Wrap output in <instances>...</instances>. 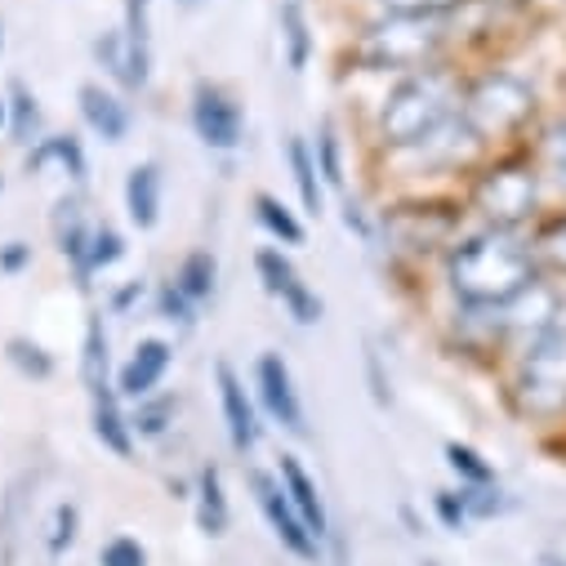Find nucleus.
Returning <instances> with one entry per match:
<instances>
[{
    "label": "nucleus",
    "instance_id": "nucleus-1",
    "mask_svg": "<svg viewBox=\"0 0 566 566\" xmlns=\"http://www.w3.org/2000/svg\"><path fill=\"white\" fill-rule=\"evenodd\" d=\"M535 250L517 228H486L455 245L451 291L469 308H504L535 281Z\"/></svg>",
    "mask_w": 566,
    "mask_h": 566
},
{
    "label": "nucleus",
    "instance_id": "nucleus-2",
    "mask_svg": "<svg viewBox=\"0 0 566 566\" xmlns=\"http://www.w3.org/2000/svg\"><path fill=\"white\" fill-rule=\"evenodd\" d=\"M460 94L451 85L447 72H415L410 81H401L384 107V144L392 148H415V144H429V138L455 116Z\"/></svg>",
    "mask_w": 566,
    "mask_h": 566
},
{
    "label": "nucleus",
    "instance_id": "nucleus-3",
    "mask_svg": "<svg viewBox=\"0 0 566 566\" xmlns=\"http://www.w3.org/2000/svg\"><path fill=\"white\" fill-rule=\"evenodd\" d=\"M517 406L531 419H562L566 415V317L526 344L517 361Z\"/></svg>",
    "mask_w": 566,
    "mask_h": 566
},
{
    "label": "nucleus",
    "instance_id": "nucleus-4",
    "mask_svg": "<svg viewBox=\"0 0 566 566\" xmlns=\"http://www.w3.org/2000/svg\"><path fill=\"white\" fill-rule=\"evenodd\" d=\"M535 112V90L513 72H491L464 94V129L473 138H504Z\"/></svg>",
    "mask_w": 566,
    "mask_h": 566
},
{
    "label": "nucleus",
    "instance_id": "nucleus-5",
    "mask_svg": "<svg viewBox=\"0 0 566 566\" xmlns=\"http://www.w3.org/2000/svg\"><path fill=\"white\" fill-rule=\"evenodd\" d=\"M442 45V19L419 10H392L370 36H366V63L370 67H423Z\"/></svg>",
    "mask_w": 566,
    "mask_h": 566
},
{
    "label": "nucleus",
    "instance_id": "nucleus-6",
    "mask_svg": "<svg viewBox=\"0 0 566 566\" xmlns=\"http://www.w3.org/2000/svg\"><path fill=\"white\" fill-rule=\"evenodd\" d=\"M473 206L486 219V228H522L539 206L535 170L522 161H504V166L486 170L473 188Z\"/></svg>",
    "mask_w": 566,
    "mask_h": 566
},
{
    "label": "nucleus",
    "instance_id": "nucleus-7",
    "mask_svg": "<svg viewBox=\"0 0 566 566\" xmlns=\"http://www.w3.org/2000/svg\"><path fill=\"white\" fill-rule=\"evenodd\" d=\"M250 491H254V500H259V509H263V517H268V526L276 531L281 544H286L291 553H300V557H317V539H313V531L304 526V517L295 513L286 486L254 469V473H250Z\"/></svg>",
    "mask_w": 566,
    "mask_h": 566
},
{
    "label": "nucleus",
    "instance_id": "nucleus-8",
    "mask_svg": "<svg viewBox=\"0 0 566 566\" xmlns=\"http://www.w3.org/2000/svg\"><path fill=\"white\" fill-rule=\"evenodd\" d=\"M254 268H259V276H263V291L286 304V308H291V317H295L300 326H313V322L322 317V300L304 286V276L295 272V263H291L286 254H276V250H259Z\"/></svg>",
    "mask_w": 566,
    "mask_h": 566
},
{
    "label": "nucleus",
    "instance_id": "nucleus-9",
    "mask_svg": "<svg viewBox=\"0 0 566 566\" xmlns=\"http://www.w3.org/2000/svg\"><path fill=\"white\" fill-rule=\"evenodd\" d=\"M495 317H500L504 331L526 335V344H531V339H539L544 331H553V326L562 322V295L535 276L522 295H513L504 308H495Z\"/></svg>",
    "mask_w": 566,
    "mask_h": 566
},
{
    "label": "nucleus",
    "instance_id": "nucleus-10",
    "mask_svg": "<svg viewBox=\"0 0 566 566\" xmlns=\"http://www.w3.org/2000/svg\"><path fill=\"white\" fill-rule=\"evenodd\" d=\"M192 125H197V134H201L206 148L232 153V148L241 144V107H237L219 85H197Z\"/></svg>",
    "mask_w": 566,
    "mask_h": 566
},
{
    "label": "nucleus",
    "instance_id": "nucleus-11",
    "mask_svg": "<svg viewBox=\"0 0 566 566\" xmlns=\"http://www.w3.org/2000/svg\"><path fill=\"white\" fill-rule=\"evenodd\" d=\"M254 375H259V397H263L268 415L281 423V429H291V433H308V423H304V406H300V392H295V379H291V366L281 361L276 353H263Z\"/></svg>",
    "mask_w": 566,
    "mask_h": 566
},
{
    "label": "nucleus",
    "instance_id": "nucleus-12",
    "mask_svg": "<svg viewBox=\"0 0 566 566\" xmlns=\"http://www.w3.org/2000/svg\"><path fill=\"white\" fill-rule=\"evenodd\" d=\"M166 370H170V344L166 339H144L134 348V357L125 361V370H120V397H153V388L166 379Z\"/></svg>",
    "mask_w": 566,
    "mask_h": 566
},
{
    "label": "nucleus",
    "instance_id": "nucleus-13",
    "mask_svg": "<svg viewBox=\"0 0 566 566\" xmlns=\"http://www.w3.org/2000/svg\"><path fill=\"white\" fill-rule=\"evenodd\" d=\"M219 397H223V423H228V438L237 451H254L259 442V419L254 406L241 388V379L232 375V366H219Z\"/></svg>",
    "mask_w": 566,
    "mask_h": 566
},
{
    "label": "nucleus",
    "instance_id": "nucleus-14",
    "mask_svg": "<svg viewBox=\"0 0 566 566\" xmlns=\"http://www.w3.org/2000/svg\"><path fill=\"white\" fill-rule=\"evenodd\" d=\"M81 112H85L90 129L98 138H107V144H120L129 134V107L103 85H81Z\"/></svg>",
    "mask_w": 566,
    "mask_h": 566
},
{
    "label": "nucleus",
    "instance_id": "nucleus-15",
    "mask_svg": "<svg viewBox=\"0 0 566 566\" xmlns=\"http://www.w3.org/2000/svg\"><path fill=\"white\" fill-rule=\"evenodd\" d=\"M125 210H129L134 228H157V219H161V170L153 161L129 170V179H125Z\"/></svg>",
    "mask_w": 566,
    "mask_h": 566
},
{
    "label": "nucleus",
    "instance_id": "nucleus-16",
    "mask_svg": "<svg viewBox=\"0 0 566 566\" xmlns=\"http://www.w3.org/2000/svg\"><path fill=\"white\" fill-rule=\"evenodd\" d=\"M281 486H286V495H291L295 513L304 517V526L313 531V539H322V535H326V504H322V495H317L313 478L304 473V464H300L295 455L281 460Z\"/></svg>",
    "mask_w": 566,
    "mask_h": 566
},
{
    "label": "nucleus",
    "instance_id": "nucleus-17",
    "mask_svg": "<svg viewBox=\"0 0 566 566\" xmlns=\"http://www.w3.org/2000/svg\"><path fill=\"white\" fill-rule=\"evenodd\" d=\"M286 157H291V170H295V188H300V201L308 214H322V170H317V157L308 153L304 138H291L286 144Z\"/></svg>",
    "mask_w": 566,
    "mask_h": 566
},
{
    "label": "nucleus",
    "instance_id": "nucleus-18",
    "mask_svg": "<svg viewBox=\"0 0 566 566\" xmlns=\"http://www.w3.org/2000/svg\"><path fill=\"white\" fill-rule=\"evenodd\" d=\"M94 433H98V442H103L107 451L129 455V423H125V415L116 410V401L107 397V388L94 392Z\"/></svg>",
    "mask_w": 566,
    "mask_h": 566
},
{
    "label": "nucleus",
    "instance_id": "nucleus-19",
    "mask_svg": "<svg viewBox=\"0 0 566 566\" xmlns=\"http://www.w3.org/2000/svg\"><path fill=\"white\" fill-rule=\"evenodd\" d=\"M50 161H59L72 179H85V153H81V144L67 134V138H41V148L28 157V170H45Z\"/></svg>",
    "mask_w": 566,
    "mask_h": 566
},
{
    "label": "nucleus",
    "instance_id": "nucleus-20",
    "mask_svg": "<svg viewBox=\"0 0 566 566\" xmlns=\"http://www.w3.org/2000/svg\"><path fill=\"white\" fill-rule=\"evenodd\" d=\"M214 254L210 250H197V254H188L184 259V268H179V281H175V286L192 300V304H201V300H210L214 295Z\"/></svg>",
    "mask_w": 566,
    "mask_h": 566
},
{
    "label": "nucleus",
    "instance_id": "nucleus-21",
    "mask_svg": "<svg viewBox=\"0 0 566 566\" xmlns=\"http://www.w3.org/2000/svg\"><path fill=\"white\" fill-rule=\"evenodd\" d=\"M81 379H85L90 392H103V388H107V335H103V322H98V317H90V326H85Z\"/></svg>",
    "mask_w": 566,
    "mask_h": 566
},
{
    "label": "nucleus",
    "instance_id": "nucleus-22",
    "mask_svg": "<svg viewBox=\"0 0 566 566\" xmlns=\"http://www.w3.org/2000/svg\"><path fill=\"white\" fill-rule=\"evenodd\" d=\"M197 522L206 535H223L228 531V500H223V482L219 469L201 473V504H197Z\"/></svg>",
    "mask_w": 566,
    "mask_h": 566
},
{
    "label": "nucleus",
    "instance_id": "nucleus-23",
    "mask_svg": "<svg viewBox=\"0 0 566 566\" xmlns=\"http://www.w3.org/2000/svg\"><path fill=\"white\" fill-rule=\"evenodd\" d=\"M281 36H286V63L291 72H304L308 67V54H313V36H308V23L300 14V6H281Z\"/></svg>",
    "mask_w": 566,
    "mask_h": 566
},
{
    "label": "nucleus",
    "instance_id": "nucleus-24",
    "mask_svg": "<svg viewBox=\"0 0 566 566\" xmlns=\"http://www.w3.org/2000/svg\"><path fill=\"white\" fill-rule=\"evenodd\" d=\"M254 214H259V223L272 232V237H281V241H286V245H300L304 241V228H300V219L286 210V206H281L276 197H254Z\"/></svg>",
    "mask_w": 566,
    "mask_h": 566
},
{
    "label": "nucleus",
    "instance_id": "nucleus-25",
    "mask_svg": "<svg viewBox=\"0 0 566 566\" xmlns=\"http://www.w3.org/2000/svg\"><path fill=\"white\" fill-rule=\"evenodd\" d=\"M531 250H535V263H544V268H553V272L566 276V214L548 219V223L535 232Z\"/></svg>",
    "mask_w": 566,
    "mask_h": 566
},
{
    "label": "nucleus",
    "instance_id": "nucleus-26",
    "mask_svg": "<svg viewBox=\"0 0 566 566\" xmlns=\"http://www.w3.org/2000/svg\"><path fill=\"white\" fill-rule=\"evenodd\" d=\"M539 170H544L553 184L566 188V116L553 120V125L544 129V138H539Z\"/></svg>",
    "mask_w": 566,
    "mask_h": 566
},
{
    "label": "nucleus",
    "instance_id": "nucleus-27",
    "mask_svg": "<svg viewBox=\"0 0 566 566\" xmlns=\"http://www.w3.org/2000/svg\"><path fill=\"white\" fill-rule=\"evenodd\" d=\"M447 464L469 482V486H491L495 482V469L473 451V447H460V442H451L447 447Z\"/></svg>",
    "mask_w": 566,
    "mask_h": 566
},
{
    "label": "nucleus",
    "instance_id": "nucleus-28",
    "mask_svg": "<svg viewBox=\"0 0 566 566\" xmlns=\"http://www.w3.org/2000/svg\"><path fill=\"white\" fill-rule=\"evenodd\" d=\"M125 254V241L112 232V228H94L90 232V245H85V259H81V268L90 272V268H107V263H116Z\"/></svg>",
    "mask_w": 566,
    "mask_h": 566
},
{
    "label": "nucleus",
    "instance_id": "nucleus-29",
    "mask_svg": "<svg viewBox=\"0 0 566 566\" xmlns=\"http://www.w3.org/2000/svg\"><path fill=\"white\" fill-rule=\"evenodd\" d=\"M98 562L103 566H148V548L138 544V539H129V535H116V539L103 544Z\"/></svg>",
    "mask_w": 566,
    "mask_h": 566
},
{
    "label": "nucleus",
    "instance_id": "nucleus-30",
    "mask_svg": "<svg viewBox=\"0 0 566 566\" xmlns=\"http://www.w3.org/2000/svg\"><path fill=\"white\" fill-rule=\"evenodd\" d=\"M10 361H14L23 375H36V379H45V375L54 370V361L45 357V348L32 344V339H10Z\"/></svg>",
    "mask_w": 566,
    "mask_h": 566
},
{
    "label": "nucleus",
    "instance_id": "nucleus-31",
    "mask_svg": "<svg viewBox=\"0 0 566 566\" xmlns=\"http://www.w3.org/2000/svg\"><path fill=\"white\" fill-rule=\"evenodd\" d=\"M317 170H322V179H326L331 188L344 184V170H339V138H335L331 125H322V134H317Z\"/></svg>",
    "mask_w": 566,
    "mask_h": 566
},
{
    "label": "nucleus",
    "instance_id": "nucleus-32",
    "mask_svg": "<svg viewBox=\"0 0 566 566\" xmlns=\"http://www.w3.org/2000/svg\"><path fill=\"white\" fill-rule=\"evenodd\" d=\"M72 539H76V509H72V504H59V509L50 513V535H45V544H50V553L59 557L63 548H72Z\"/></svg>",
    "mask_w": 566,
    "mask_h": 566
},
{
    "label": "nucleus",
    "instance_id": "nucleus-33",
    "mask_svg": "<svg viewBox=\"0 0 566 566\" xmlns=\"http://www.w3.org/2000/svg\"><path fill=\"white\" fill-rule=\"evenodd\" d=\"M460 500H464L469 517H491V513H504L509 509V500L495 486H469V491H460Z\"/></svg>",
    "mask_w": 566,
    "mask_h": 566
},
{
    "label": "nucleus",
    "instance_id": "nucleus-34",
    "mask_svg": "<svg viewBox=\"0 0 566 566\" xmlns=\"http://www.w3.org/2000/svg\"><path fill=\"white\" fill-rule=\"evenodd\" d=\"M36 120H41V112H36V98L19 85L14 90V138H19V144H28V138L36 134Z\"/></svg>",
    "mask_w": 566,
    "mask_h": 566
},
{
    "label": "nucleus",
    "instance_id": "nucleus-35",
    "mask_svg": "<svg viewBox=\"0 0 566 566\" xmlns=\"http://www.w3.org/2000/svg\"><path fill=\"white\" fill-rule=\"evenodd\" d=\"M125 41L148 50V0H125Z\"/></svg>",
    "mask_w": 566,
    "mask_h": 566
},
{
    "label": "nucleus",
    "instance_id": "nucleus-36",
    "mask_svg": "<svg viewBox=\"0 0 566 566\" xmlns=\"http://www.w3.org/2000/svg\"><path fill=\"white\" fill-rule=\"evenodd\" d=\"M170 401H153V406H138V415H134V429L138 433H148V438H157V433H166V419H170Z\"/></svg>",
    "mask_w": 566,
    "mask_h": 566
},
{
    "label": "nucleus",
    "instance_id": "nucleus-37",
    "mask_svg": "<svg viewBox=\"0 0 566 566\" xmlns=\"http://www.w3.org/2000/svg\"><path fill=\"white\" fill-rule=\"evenodd\" d=\"M161 313H166L170 322H184V326H188V322H192V300H188L179 286H166V291H161Z\"/></svg>",
    "mask_w": 566,
    "mask_h": 566
},
{
    "label": "nucleus",
    "instance_id": "nucleus-38",
    "mask_svg": "<svg viewBox=\"0 0 566 566\" xmlns=\"http://www.w3.org/2000/svg\"><path fill=\"white\" fill-rule=\"evenodd\" d=\"M438 513H442V522H447V526H455V531L469 522L464 500H460V495H451V491H438Z\"/></svg>",
    "mask_w": 566,
    "mask_h": 566
},
{
    "label": "nucleus",
    "instance_id": "nucleus-39",
    "mask_svg": "<svg viewBox=\"0 0 566 566\" xmlns=\"http://www.w3.org/2000/svg\"><path fill=\"white\" fill-rule=\"evenodd\" d=\"M28 259H32V245H23V241H10L6 250H0V268L6 272H19Z\"/></svg>",
    "mask_w": 566,
    "mask_h": 566
},
{
    "label": "nucleus",
    "instance_id": "nucleus-40",
    "mask_svg": "<svg viewBox=\"0 0 566 566\" xmlns=\"http://www.w3.org/2000/svg\"><path fill=\"white\" fill-rule=\"evenodd\" d=\"M544 566H566V562H553V557H548V562H544Z\"/></svg>",
    "mask_w": 566,
    "mask_h": 566
},
{
    "label": "nucleus",
    "instance_id": "nucleus-41",
    "mask_svg": "<svg viewBox=\"0 0 566 566\" xmlns=\"http://www.w3.org/2000/svg\"><path fill=\"white\" fill-rule=\"evenodd\" d=\"M0 125H6V107H0Z\"/></svg>",
    "mask_w": 566,
    "mask_h": 566
},
{
    "label": "nucleus",
    "instance_id": "nucleus-42",
    "mask_svg": "<svg viewBox=\"0 0 566 566\" xmlns=\"http://www.w3.org/2000/svg\"><path fill=\"white\" fill-rule=\"evenodd\" d=\"M423 566H442V562H423Z\"/></svg>",
    "mask_w": 566,
    "mask_h": 566
},
{
    "label": "nucleus",
    "instance_id": "nucleus-43",
    "mask_svg": "<svg viewBox=\"0 0 566 566\" xmlns=\"http://www.w3.org/2000/svg\"><path fill=\"white\" fill-rule=\"evenodd\" d=\"M0 188H6V179H0Z\"/></svg>",
    "mask_w": 566,
    "mask_h": 566
}]
</instances>
